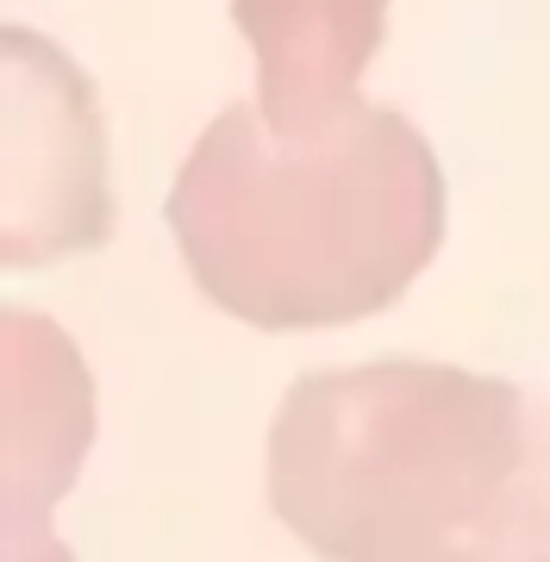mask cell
I'll return each instance as SVG.
<instances>
[{"instance_id":"obj_4","label":"cell","mask_w":550,"mask_h":562,"mask_svg":"<svg viewBox=\"0 0 550 562\" xmlns=\"http://www.w3.org/2000/svg\"><path fill=\"white\" fill-rule=\"evenodd\" d=\"M232 25L257 50V113L306 138L363 106L357 76L382 50L388 0H232Z\"/></svg>"},{"instance_id":"obj_1","label":"cell","mask_w":550,"mask_h":562,"mask_svg":"<svg viewBox=\"0 0 550 562\" xmlns=\"http://www.w3.org/2000/svg\"><path fill=\"white\" fill-rule=\"evenodd\" d=\"M269 506L326 562H550V419L457 362L313 369L269 425Z\"/></svg>"},{"instance_id":"obj_5","label":"cell","mask_w":550,"mask_h":562,"mask_svg":"<svg viewBox=\"0 0 550 562\" xmlns=\"http://www.w3.org/2000/svg\"><path fill=\"white\" fill-rule=\"evenodd\" d=\"M7 438L32 443V469H7V562H63L44 513L88 450V369L25 313H7Z\"/></svg>"},{"instance_id":"obj_2","label":"cell","mask_w":550,"mask_h":562,"mask_svg":"<svg viewBox=\"0 0 550 562\" xmlns=\"http://www.w3.org/2000/svg\"><path fill=\"white\" fill-rule=\"evenodd\" d=\"M169 232L232 319L350 325L394 306L438 257L445 169L419 125L388 106L294 138L257 101H232L176 169Z\"/></svg>"},{"instance_id":"obj_3","label":"cell","mask_w":550,"mask_h":562,"mask_svg":"<svg viewBox=\"0 0 550 562\" xmlns=\"http://www.w3.org/2000/svg\"><path fill=\"white\" fill-rule=\"evenodd\" d=\"M7 50H20L25 76L7 63V106L32 120V169L7 176V262H50L63 250H94L106 232V181H101V125L88 81L44 38L7 25Z\"/></svg>"}]
</instances>
